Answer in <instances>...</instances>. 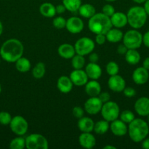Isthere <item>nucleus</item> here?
I'll return each mask as SVG.
<instances>
[{
	"label": "nucleus",
	"instance_id": "obj_1",
	"mask_svg": "<svg viewBox=\"0 0 149 149\" xmlns=\"http://www.w3.org/2000/svg\"><path fill=\"white\" fill-rule=\"evenodd\" d=\"M23 45L17 39H10L4 42L0 48V56L8 63H15L18 59L23 56Z\"/></svg>",
	"mask_w": 149,
	"mask_h": 149
},
{
	"label": "nucleus",
	"instance_id": "obj_2",
	"mask_svg": "<svg viewBox=\"0 0 149 149\" xmlns=\"http://www.w3.org/2000/svg\"><path fill=\"white\" fill-rule=\"evenodd\" d=\"M88 26L89 30L95 34H106L107 32L112 28L110 17L105 15L102 13H95L91 18H89Z\"/></svg>",
	"mask_w": 149,
	"mask_h": 149
},
{
	"label": "nucleus",
	"instance_id": "obj_3",
	"mask_svg": "<svg viewBox=\"0 0 149 149\" xmlns=\"http://www.w3.org/2000/svg\"><path fill=\"white\" fill-rule=\"evenodd\" d=\"M149 133L148 124L142 119H134L129 124L128 134L130 139L135 143L142 142Z\"/></svg>",
	"mask_w": 149,
	"mask_h": 149
},
{
	"label": "nucleus",
	"instance_id": "obj_4",
	"mask_svg": "<svg viewBox=\"0 0 149 149\" xmlns=\"http://www.w3.org/2000/svg\"><path fill=\"white\" fill-rule=\"evenodd\" d=\"M127 20L131 27L139 29L143 27L147 20L148 15L144 7L140 6L131 7L127 12Z\"/></svg>",
	"mask_w": 149,
	"mask_h": 149
},
{
	"label": "nucleus",
	"instance_id": "obj_5",
	"mask_svg": "<svg viewBox=\"0 0 149 149\" xmlns=\"http://www.w3.org/2000/svg\"><path fill=\"white\" fill-rule=\"evenodd\" d=\"M123 44L128 49H138L143 44V35L137 29L126 32L123 36Z\"/></svg>",
	"mask_w": 149,
	"mask_h": 149
},
{
	"label": "nucleus",
	"instance_id": "obj_6",
	"mask_svg": "<svg viewBox=\"0 0 149 149\" xmlns=\"http://www.w3.org/2000/svg\"><path fill=\"white\" fill-rule=\"evenodd\" d=\"M100 112L104 119L111 122L118 119L119 116L120 108L115 102L109 100L103 103Z\"/></svg>",
	"mask_w": 149,
	"mask_h": 149
},
{
	"label": "nucleus",
	"instance_id": "obj_7",
	"mask_svg": "<svg viewBox=\"0 0 149 149\" xmlns=\"http://www.w3.org/2000/svg\"><path fill=\"white\" fill-rule=\"evenodd\" d=\"M25 139L26 148L28 149H48L49 148L48 140L40 134H31Z\"/></svg>",
	"mask_w": 149,
	"mask_h": 149
},
{
	"label": "nucleus",
	"instance_id": "obj_8",
	"mask_svg": "<svg viewBox=\"0 0 149 149\" xmlns=\"http://www.w3.org/2000/svg\"><path fill=\"white\" fill-rule=\"evenodd\" d=\"M74 47L76 53L85 56L93 52L95 48V44L89 37H82L75 42Z\"/></svg>",
	"mask_w": 149,
	"mask_h": 149
},
{
	"label": "nucleus",
	"instance_id": "obj_9",
	"mask_svg": "<svg viewBox=\"0 0 149 149\" xmlns=\"http://www.w3.org/2000/svg\"><path fill=\"white\" fill-rule=\"evenodd\" d=\"M10 127L13 133L18 136H23L27 132L29 124L23 116H15L12 118L10 123Z\"/></svg>",
	"mask_w": 149,
	"mask_h": 149
},
{
	"label": "nucleus",
	"instance_id": "obj_10",
	"mask_svg": "<svg viewBox=\"0 0 149 149\" xmlns=\"http://www.w3.org/2000/svg\"><path fill=\"white\" fill-rule=\"evenodd\" d=\"M103 103L100 99L96 97H91L85 102L84 109L86 113L90 115H96L100 112Z\"/></svg>",
	"mask_w": 149,
	"mask_h": 149
},
{
	"label": "nucleus",
	"instance_id": "obj_11",
	"mask_svg": "<svg viewBox=\"0 0 149 149\" xmlns=\"http://www.w3.org/2000/svg\"><path fill=\"white\" fill-rule=\"evenodd\" d=\"M108 87L115 93H121L126 87V81L121 76H110L108 81Z\"/></svg>",
	"mask_w": 149,
	"mask_h": 149
},
{
	"label": "nucleus",
	"instance_id": "obj_12",
	"mask_svg": "<svg viewBox=\"0 0 149 149\" xmlns=\"http://www.w3.org/2000/svg\"><path fill=\"white\" fill-rule=\"evenodd\" d=\"M66 29L71 33H78L83 31L84 28V23L78 17H71L67 20Z\"/></svg>",
	"mask_w": 149,
	"mask_h": 149
},
{
	"label": "nucleus",
	"instance_id": "obj_13",
	"mask_svg": "<svg viewBox=\"0 0 149 149\" xmlns=\"http://www.w3.org/2000/svg\"><path fill=\"white\" fill-rule=\"evenodd\" d=\"M73 84L77 87L84 86L88 82L89 77L86 71L82 69H74L70 75Z\"/></svg>",
	"mask_w": 149,
	"mask_h": 149
},
{
	"label": "nucleus",
	"instance_id": "obj_14",
	"mask_svg": "<svg viewBox=\"0 0 149 149\" xmlns=\"http://www.w3.org/2000/svg\"><path fill=\"white\" fill-rule=\"evenodd\" d=\"M134 110L136 113L141 116H148L149 115V98L141 97L134 103Z\"/></svg>",
	"mask_w": 149,
	"mask_h": 149
},
{
	"label": "nucleus",
	"instance_id": "obj_15",
	"mask_svg": "<svg viewBox=\"0 0 149 149\" xmlns=\"http://www.w3.org/2000/svg\"><path fill=\"white\" fill-rule=\"evenodd\" d=\"M148 79V70L145 69L144 67H139L133 71L132 79L136 84L142 85V84H145Z\"/></svg>",
	"mask_w": 149,
	"mask_h": 149
},
{
	"label": "nucleus",
	"instance_id": "obj_16",
	"mask_svg": "<svg viewBox=\"0 0 149 149\" xmlns=\"http://www.w3.org/2000/svg\"><path fill=\"white\" fill-rule=\"evenodd\" d=\"M110 129L111 132L115 136H124L128 132V127L127 124L118 119L111 122L110 125Z\"/></svg>",
	"mask_w": 149,
	"mask_h": 149
},
{
	"label": "nucleus",
	"instance_id": "obj_17",
	"mask_svg": "<svg viewBox=\"0 0 149 149\" xmlns=\"http://www.w3.org/2000/svg\"><path fill=\"white\" fill-rule=\"evenodd\" d=\"M79 144L83 148L91 149L96 145V138L91 132H82L78 138Z\"/></svg>",
	"mask_w": 149,
	"mask_h": 149
},
{
	"label": "nucleus",
	"instance_id": "obj_18",
	"mask_svg": "<svg viewBox=\"0 0 149 149\" xmlns=\"http://www.w3.org/2000/svg\"><path fill=\"white\" fill-rule=\"evenodd\" d=\"M85 71L89 79L94 80L100 78L102 74V70L100 65H98L96 63L90 62L88 63L85 68Z\"/></svg>",
	"mask_w": 149,
	"mask_h": 149
},
{
	"label": "nucleus",
	"instance_id": "obj_19",
	"mask_svg": "<svg viewBox=\"0 0 149 149\" xmlns=\"http://www.w3.org/2000/svg\"><path fill=\"white\" fill-rule=\"evenodd\" d=\"M73 83L71 79L67 76H61L57 80V88L61 93L67 94L72 90Z\"/></svg>",
	"mask_w": 149,
	"mask_h": 149
},
{
	"label": "nucleus",
	"instance_id": "obj_20",
	"mask_svg": "<svg viewBox=\"0 0 149 149\" xmlns=\"http://www.w3.org/2000/svg\"><path fill=\"white\" fill-rule=\"evenodd\" d=\"M112 26L117 29H121L125 27L128 23L127 15L121 12H115L113 15L110 17Z\"/></svg>",
	"mask_w": 149,
	"mask_h": 149
},
{
	"label": "nucleus",
	"instance_id": "obj_21",
	"mask_svg": "<svg viewBox=\"0 0 149 149\" xmlns=\"http://www.w3.org/2000/svg\"><path fill=\"white\" fill-rule=\"evenodd\" d=\"M85 91L90 97H96L102 91V87L96 80L91 79L85 84Z\"/></svg>",
	"mask_w": 149,
	"mask_h": 149
},
{
	"label": "nucleus",
	"instance_id": "obj_22",
	"mask_svg": "<svg viewBox=\"0 0 149 149\" xmlns=\"http://www.w3.org/2000/svg\"><path fill=\"white\" fill-rule=\"evenodd\" d=\"M58 53L61 58L64 59H72V58L75 55L76 52L73 45L64 43L58 47Z\"/></svg>",
	"mask_w": 149,
	"mask_h": 149
},
{
	"label": "nucleus",
	"instance_id": "obj_23",
	"mask_svg": "<svg viewBox=\"0 0 149 149\" xmlns=\"http://www.w3.org/2000/svg\"><path fill=\"white\" fill-rule=\"evenodd\" d=\"M94 122L91 118L83 116L77 122V127L82 132H91L93 130Z\"/></svg>",
	"mask_w": 149,
	"mask_h": 149
},
{
	"label": "nucleus",
	"instance_id": "obj_24",
	"mask_svg": "<svg viewBox=\"0 0 149 149\" xmlns=\"http://www.w3.org/2000/svg\"><path fill=\"white\" fill-rule=\"evenodd\" d=\"M105 36H106L107 41L111 42V43H117V42H119L120 41L122 40L124 33L119 29H117V28L112 29V28H111L107 32Z\"/></svg>",
	"mask_w": 149,
	"mask_h": 149
},
{
	"label": "nucleus",
	"instance_id": "obj_25",
	"mask_svg": "<svg viewBox=\"0 0 149 149\" xmlns=\"http://www.w3.org/2000/svg\"><path fill=\"white\" fill-rule=\"evenodd\" d=\"M39 13L45 17H53L56 14V7L50 2L42 3L39 7Z\"/></svg>",
	"mask_w": 149,
	"mask_h": 149
},
{
	"label": "nucleus",
	"instance_id": "obj_26",
	"mask_svg": "<svg viewBox=\"0 0 149 149\" xmlns=\"http://www.w3.org/2000/svg\"><path fill=\"white\" fill-rule=\"evenodd\" d=\"M140 54L135 49H128L125 54V60L130 65H136L140 61Z\"/></svg>",
	"mask_w": 149,
	"mask_h": 149
},
{
	"label": "nucleus",
	"instance_id": "obj_27",
	"mask_svg": "<svg viewBox=\"0 0 149 149\" xmlns=\"http://www.w3.org/2000/svg\"><path fill=\"white\" fill-rule=\"evenodd\" d=\"M78 13L82 17L89 19L96 13V9L91 4H83L80 5Z\"/></svg>",
	"mask_w": 149,
	"mask_h": 149
},
{
	"label": "nucleus",
	"instance_id": "obj_28",
	"mask_svg": "<svg viewBox=\"0 0 149 149\" xmlns=\"http://www.w3.org/2000/svg\"><path fill=\"white\" fill-rule=\"evenodd\" d=\"M32 64L28 58L20 57L15 61V68L18 71L21 73H26L31 69Z\"/></svg>",
	"mask_w": 149,
	"mask_h": 149
},
{
	"label": "nucleus",
	"instance_id": "obj_29",
	"mask_svg": "<svg viewBox=\"0 0 149 149\" xmlns=\"http://www.w3.org/2000/svg\"><path fill=\"white\" fill-rule=\"evenodd\" d=\"M109 129V122H108L105 119L98 121L97 122H96L94 124V127H93V130L98 135H103V134H105Z\"/></svg>",
	"mask_w": 149,
	"mask_h": 149
},
{
	"label": "nucleus",
	"instance_id": "obj_30",
	"mask_svg": "<svg viewBox=\"0 0 149 149\" xmlns=\"http://www.w3.org/2000/svg\"><path fill=\"white\" fill-rule=\"evenodd\" d=\"M62 4L65 6L67 10L75 13L78 11L82 3L81 0H62Z\"/></svg>",
	"mask_w": 149,
	"mask_h": 149
},
{
	"label": "nucleus",
	"instance_id": "obj_31",
	"mask_svg": "<svg viewBox=\"0 0 149 149\" xmlns=\"http://www.w3.org/2000/svg\"><path fill=\"white\" fill-rule=\"evenodd\" d=\"M45 74V65L44 63L39 62L35 65L32 69V76L34 77L35 79H39L42 78Z\"/></svg>",
	"mask_w": 149,
	"mask_h": 149
},
{
	"label": "nucleus",
	"instance_id": "obj_32",
	"mask_svg": "<svg viewBox=\"0 0 149 149\" xmlns=\"http://www.w3.org/2000/svg\"><path fill=\"white\" fill-rule=\"evenodd\" d=\"M86 63V60L83 55L76 54L72 58V66L74 69H82Z\"/></svg>",
	"mask_w": 149,
	"mask_h": 149
},
{
	"label": "nucleus",
	"instance_id": "obj_33",
	"mask_svg": "<svg viewBox=\"0 0 149 149\" xmlns=\"http://www.w3.org/2000/svg\"><path fill=\"white\" fill-rule=\"evenodd\" d=\"M26 148V139L22 137H18L11 141L10 143V148L23 149Z\"/></svg>",
	"mask_w": 149,
	"mask_h": 149
},
{
	"label": "nucleus",
	"instance_id": "obj_34",
	"mask_svg": "<svg viewBox=\"0 0 149 149\" xmlns=\"http://www.w3.org/2000/svg\"><path fill=\"white\" fill-rule=\"evenodd\" d=\"M120 119L121 121H123L124 122H125L126 124H129L130 122H132L134 119H135V116L134 114L133 113L132 111L129 110H124L120 113L119 115Z\"/></svg>",
	"mask_w": 149,
	"mask_h": 149
},
{
	"label": "nucleus",
	"instance_id": "obj_35",
	"mask_svg": "<svg viewBox=\"0 0 149 149\" xmlns=\"http://www.w3.org/2000/svg\"><path fill=\"white\" fill-rule=\"evenodd\" d=\"M106 71L109 76L116 75L119 72V66L115 61H110L106 65Z\"/></svg>",
	"mask_w": 149,
	"mask_h": 149
},
{
	"label": "nucleus",
	"instance_id": "obj_36",
	"mask_svg": "<svg viewBox=\"0 0 149 149\" xmlns=\"http://www.w3.org/2000/svg\"><path fill=\"white\" fill-rule=\"evenodd\" d=\"M66 23H67V20H65V18L61 17V16L56 17L53 20V25L57 29H62L65 28Z\"/></svg>",
	"mask_w": 149,
	"mask_h": 149
},
{
	"label": "nucleus",
	"instance_id": "obj_37",
	"mask_svg": "<svg viewBox=\"0 0 149 149\" xmlns=\"http://www.w3.org/2000/svg\"><path fill=\"white\" fill-rule=\"evenodd\" d=\"M12 120V116L10 113L7 111L0 112V124L3 125H10Z\"/></svg>",
	"mask_w": 149,
	"mask_h": 149
},
{
	"label": "nucleus",
	"instance_id": "obj_38",
	"mask_svg": "<svg viewBox=\"0 0 149 149\" xmlns=\"http://www.w3.org/2000/svg\"><path fill=\"white\" fill-rule=\"evenodd\" d=\"M115 8L113 7V6L110 4H105L102 7V13H104L105 15L110 17L115 13Z\"/></svg>",
	"mask_w": 149,
	"mask_h": 149
},
{
	"label": "nucleus",
	"instance_id": "obj_39",
	"mask_svg": "<svg viewBox=\"0 0 149 149\" xmlns=\"http://www.w3.org/2000/svg\"><path fill=\"white\" fill-rule=\"evenodd\" d=\"M72 114L74 117L80 119L84 115V110L80 106H75L72 109Z\"/></svg>",
	"mask_w": 149,
	"mask_h": 149
},
{
	"label": "nucleus",
	"instance_id": "obj_40",
	"mask_svg": "<svg viewBox=\"0 0 149 149\" xmlns=\"http://www.w3.org/2000/svg\"><path fill=\"white\" fill-rule=\"evenodd\" d=\"M123 93L124 95L127 97H134L136 95V91L134 88L130 87H127L124 88V90H123Z\"/></svg>",
	"mask_w": 149,
	"mask_h": 149
},
{
	"label": "nucleus",
	"instance_id": "obj_41",
	"mask_svg": "<svg viewBox=\"0 0 149 149\" xmlns=\"http://www.w3.org/2000/svg\"><path fill=\"white\" fill-rule=\"evenodd\" d=\"M95 41H96V44L99 45H102L105 43L107 41L106 36L103 33H99V34H96V37H95Z\"/></svg>",
	"mask_w": 149,
	"mask_h": 149
},
{
	"label": "nucleus",
	"instance_id": "obj_42",
	"mask_svg": "<svg viewBox=\"0 0 149 149\" xmlns=\"http://www.w3.org/2000/svg\"><path fill=\"white\" fill-rule=\"evenodd\" d=\"M98 97L100 99L101 101L103 103H106V102L109 101L110 99V95L107 92H103V93H100L99 95H98Z\"/></svg>",
	"mask_w": 149,
	"mask_h": 149
},
{
	"label": "nucleus",
	"instance_id": "obj_43",
	"mask_svg": "<svg viewBox=\"0 0 149 149\" xmlns=\"http://www.w3.org/2000/svg\"><path fill=\"white\" fill-rule=\"evenodd\" d=\"M127 50H128V48H127L124 44L119 45H118V48H117V52H118V53L120 54V55H125Z\"/></svg>",
	"mask_w": 149,
	"mask_h": 149
},
{
	"label": "nucleus",
	"instance_id": "obj_44",
	"mask_svg": "<svg viewBox=\"0 0 149 149\" xmlns=\"http://www.w3.org/2000/svg\"><path fill=\"white\" fill-rule=\"evenodd\" d=\"M143 43L146 47L149 48V31L143 35Z\"/></svg>",
	"mask_w": 149,
	"mask_h": 149
},
{
	"label": "nucleus",
	"instance_id": "obj_45",
	"mask_svg": "<svg viewBox=\"0 0 149 149\" xmlns=\"http://www.w3.org/2000/svg\"><path fill=\"white\" fill-rule=\"evenodd\" d=\"M89 61L91 63H96L99 61V55L95 52H91L89 54Z\"/></svg>",
	"mask_w": 149,
	"mask_h": 149
},
{
	"label": "nucleus",
	"instance_id": "obj_46",
	"mask_svg": "<svg viewBox=\"0 0 149 149\" xmlns=\"http://www.w3.org/2000/svg\"><path fill=\"white\" fill-rule=\"evenodd\" d=\"M66 10H67V9H66L65 6L63 4H58L57 6H56V13H58V14H62Z\"/></svg>",
	"mask_w": 149,
	"mask_h": 149
},
{
	"label": "nucleus",
	"instance_id": "obj_47",
	"mask_svg": "<svg viewBox=\"0 0 149 149\" xmlns=\"http://www.w3.org/2000/svg\"><path fill=\"white\" fill-rule=\"evenodd\" d=\"M142 147L145 149H149V138H145L142 141Z\"/></svg>",
	"mask_w": 149,
	"mask_h": 149
},
{
	"label": "nucleus",
	"instance_id": "obj_48",
	"mask_svg": "<svg viewBox=\"0 0 149 149\" xmlns=\"http://www.w3.org/2000/svg\"><path fill=\"white\" fill-rule=\"evenodd\" d=\"M143 67H144L145 69L149 70V57L146 58L143 62Z\"/></svg>",
	"mask_w": 149,
	"mask_h": 149
},
{
	"label": "nucleus",
	"instance_id": "obj_49",
	"mask_svg": "<svg viewBox=\"0 0 149 149\" xmlns=\"http://www.w3.org/2000/svg\"><path fill=\"white\" fill-rule=\"evenodd\" d=\"M144 9L148 15H149V0H146L144 4Z\"/></svg>",
	"mask_w": 149,
	"mask_h": 149
},
{
	"label": "nucleus",
	"instance_id": "obj_50",
	"mask_svg": "<svg viewBox=\"0 0 149 149\" xmlns=\"http://www.w3.org/2000/svg\"><path fill=\"white\" fill-rule=\"evenodd\" d=\"M103 149H116V147L112 146L107 145V146H105L103 147Z\"/></svg>",
	"mask_w": 149,
	"mask_h": 149
},
{
	"label": "nucleus",
	"instance_id": "obj_51",
	"mask_svg": "<svg viewBox=\"0 0 149 149\" xmlns=\"http://www.w3.org/2000/svg\"><path fill=\"white\" fill-rule=\"evenodd\" d=\"M132 1L134 2L137 3V4H143V3H145L146 0H132Z\"/></svg>",
	"mask_w": 149,
	"mask_h": 149
},
{
	"label": "nucleus",
	"instance_id": "obj_52",
	"mask_svg": "<svg viewBox=\"0 0 149 149\" xmlns=\"http://www.w3.org/2000/svg\"><path fill=\"white\" fill-rule=\"evenodd\" d=\"M2 32H3V25L2 23H1V22L0 21V36L1 35Z\"/></svg>",
	"mask_w": 149,
	"mask_h": 149
},
{
	"label": "nucleus",
	"instance_id": "obj_53",
	"mask_svg": "<svg viewBox=\"0 0 149 149\" xmlns=\"http://www.w3.org/2000/svg\"><path fill=\"white\" fill-rule=\"evenodd\" d=\"M105 1H108V2H113V1H116V0H105Z\"/></svg>",
	"mask_w": 149,
	"mask_h": 149
},
{
	"label": "nucleus",
	"instance_id": "obj_54",
	"mask_svg": "<svg viewBox=\"0 0 149 149\" xmlns=\"http://www.w3.org/2000/svg\"><path fill=\"white\" fill-rule=\"evenodd\" d=\"M148 123L149 124V115H148Z\"/></svg>",
	"mask_w": 149,
	"mask_h": 149
},
{
	"label": "nucleus",
	"instance_id": "obj_55",
	"mask_svg": "<svg viewBox=\"0 0 149 149\" xmlns=\"http://www.w3.org/2000/svg\"><path fill=\"white\" fill-rule=\"evenodd\" d=\"M1 84H0V93H1Z\"/></svg>",
	"mask_w": 149,
	"mask_h": 149
},
{
	"label": "nucleus",
	"instance_id": "obj_56",
	"mask_svg": "<svg viewBox=\"0 0 149 149\" xmlns=\"http://www.w3.org/2000/svg\"><path fill=\"white\" fill-rule=\"evenodd\" d=\"M0 63H1V60H0Z\"/></svg>",
	"mask_w": 149,
	"mask_h": 149
}]
</instances>
